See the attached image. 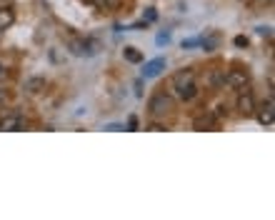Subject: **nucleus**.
<instances>
[{"mask_svg":"<svg viewBox=\"0 0 275 220\" xmlns=\"http://www.w3.org/2000/svg\"><path fill=\"white\" fill-rule=\"evenodd\" d=\"M173 93L180 100H193L198 95V85H195V70L185 68L173 75Z\"/></svg>","mask_w":275,"mask_h":220,"instance_id":"f257e3e1","label":"nucleus"},{"mask_svg":"<svg viewBox=\"0 0 275 220\" xmlns=\"http://www.w3.org/2000/svg\"><path fill=\"white\" fill-rule=\"evenodd\" d=\"M175 110V100L168 93H155L150 100H148V113L153 118H165Z\"/></svg>","mask_w":275,"mask_h":220,"instance_id":"f03ea898","label":"nucleus"},{"mask_svg":"<svg viewBox=\"0 0 275 220\" xmlns=\"http://www.w3.org/2000/svg\"><path fill=\"white\" fill-rule=\"evenodd\" d=\"M248 83H250V75H248V70H243V68H230L225 73V78H223V85L230 88V90H238V93L248 88Z\"/></svg>","mask_w":275,"mask_h":220,"instance_id":"7ed1b4c3","label":"nucleus"},{"mask_svg":"<svg viewBox=\"0 0 275 220\" xmlns=\"http://www.w3.org/2000/svg\"><path fill=\"white\" fill-rule=\"evenodd\" d=\"M238 113L243 115V118H250L253 113H255V98H253V93L245 88V90H240V95H238Z\"/></svg>","mask_w":275,"mask_h":220,"instance_id":"20e7f679","label":"nucleus"},{"mask_svg":"<svg viewBox=\"0 0 275 220\" xmlns=\"http://www.w3.org/2000/svg\"><path fill=\"white\" fill-rule=\"evenodd\" d=\"M253 115L258 118V123H260V125H268V128L273 125V120H275V105H273V98H268V100L263 103V108H260V110H255Z\"/></svg>","mask_w":275,"mask_h":220,"instance_id":"39448f33","label":"nucleus"},{"mask_svg":"<svg viewBox=\"0 0 275 220\" xmlns=\"http://www.w3.org/2000/svg\"><path fill=\"white\" fill-rule=\"evenodd\" d=\"M223 78H225V73H223V70L210 68V70H205L203 83H205V88H208V90H218V88H223Z\"/></svg>","mask_w":275,"mask_h":220,"instance_id":"423d86ee","label":"nucleus"},{"mask_svg":"<svg viewBox=\"0 0 275 220\" xmlns=\"http://www.w3.org/2000/svg\"><path fill=\"white\" fill-rule=\"evenodd\" d=\"M23 128H25V118L18 115V113L5 115V118L0 120V130H23Z\"/></svg>","mask_w":275,"mask_h":220,"instance_id":"0eeeda50","label":"nucleus"},{"mask_svg":"<svg viewBox=\"0 0 275 220\" xmlns=\"http://www.w3.org/2000/svg\"><path fill=\"white\" fill-rule=\"evenodd\" d=\"M215 118L213 113H200V115H195V120H193V130H213L215 128Z\"/></svg>","mask_w":275,"mask_h":220,"instance_id":"6e6552de","label":"nucleus"},{"mask_svg":"<svg viewBox=\"0 0 275 220\" xmlns=\"http://www.w3.org/2000/svg\"><path fill=\"white\" fill-rule=\"evenodd\" d=\"M165 70V58H155V60H148L145 68H143V75L145 78H155V75H160Z\"/></svg>","mask_w":275,"mask_h":220,"instance_id":"1a4fd4ad","label":"nucleus"},{"mask_svg":"<svg viewBox=\"0 0 275 220\" xmlns=\"http://www.w3.org/2000/svg\"><path fill=\"white\" fill-rule=\"evenodd\" d=\"M45 85H48V80L45 78H40V75H35V78H28L25 80V93L28 95H38L45 90Z\"/></svg>","mask_w":275,"mask_h":220,"instance_id":"9d476101","label":"nucleus"},{"mask_svg":"<svg viewBox=\"0 0 275 220\" xmlns=\"http://www.w3.org/2000/svg\"><path fill=\"white\" fill-rule=\"evenodd\" d=\"M13 23H15V13H13L10 8H3V10H0V30L10 28Z\"/></svg>","mask_w":275,"mask_h":220,"instance_id":"9b49d317","label":"nucleus"},{"mask_svg":"<svg viewBox=\"0 0 275 220\" xmlns=\"http://www.w3.org/2000/svg\"><path fill=\"white\" fill-rule=\"evenodd\" d=\"M123 55H125V60H128V63H140V60H143V53H140V50H135V48H125V50H123Z\"/></svg>","mask_w":275,"mask_h":220,"instance_id":"f8f14e48","label":"nucleus"},{"mask_svg":"<svg viewBox=\"0 0 275 220\" xmlns=\"http://www.w3.org/2000/svg\"><path fill=\"white\" fill-rule=\"evenodd\" d=\"M218 43H220V38H218V35H213V38H205V40H200L203 50H215V48H218Z\"/></svg>","mask_w":275,"mask_h":220,"instance_id":"ddd939ff","label":"nucleus"},{"mask_svg":"<svg viewBox=\"0 0 275 220\" xmlns=\"http://www.w3.org/2000/svg\"><path fill=\"white\" fill-rule=\"evenodd\" d=\"M213 115H215V118H228V105H223V103H220V105H215Z\"/></svg>","mask_w":275,"mask_h":220,"instance_id":"4468645a","label":"nucleus"},{"mask_svg":"<svg viewBox=\"0 0 275 220\" xmlns=\"http://www.w3.org/2000/svg\"><path fill=\"white\" fill-rule=\"evenodd\" d=\"M128 130H138V118H135V115L128 118Z\"/></svg>","mask_w":275,"mask_h":220,"instance_id":"2eb2a0df","label":"nucleus"},{"mask_svg":"<svg viewBox=\"0 0 275 220\" xmlns=\"http://www.w3.org/2000/svg\"><path fill=\"white\" fill-rule=\"evenodd\" d=\"M195 45H200L198 38H193V40H183V48H195Z\"/></svg>","mask_w":275,"mask_h":220,"instance_id":"dca6fc26","label":"nucleus"},{"mask_svg":"<svg viewBox=\"0 0 275 220\" xmlns=\"http://www.w3.org/2000/svg\"><path fill=\"white\" fill-rule=\"evenodd\" d=\"M155 18H158V15H155V10H153V8H148V13H145V23H153Z\"/></svg>","mask_w":275,"mask_h":220,"instance_id":"f3484780","label":"nucleus"},{"mask_svg":"<svg viewBox=\"0 0 275 220\" xmlns=\"http://www.w3.org/2000/svg\"><path fill=\"white\" fill-rule=\"evenodd\" d=\"M235 45H238V48H245V45H248V38L238 35V38H235Z\"/></svg>","mask_w":275,"mask_h":220,"instance_id":"a211bd4d","label":"nucleus"},{"mask_svg":"<svg viewBox=\"0 0 275 220\" xmlns=\"http://www.w3.org/2000/svg\"><path fill=\"white\" fill-rule=\"evenodd\" d=\"M168 40H170L168 33H160V35H158V43H168Z\"/></svg>","mask_w":275,"mask_h":220,"instance_id":"6ab92c4d","label":"nucleus"},{"mask_svg":"<svg viewBox=\"0 0 275 220\" xmlns=\"http://www.w3.org/2000/svg\"><path fill=\"white\" fill-rule=\"evenodd\" d=\"M150 130H168V128L160 125V123H153V125H150Z\"/></svg>","mask_w":275,"mask_h":220,"instance_id":"aec40b11","label":"nucleus"},{"mask_svg":"<svg viewBox=\"0 0 275 220\" xmlns=\"http://www.w3.org/2000/svg\"><path fill=\"white\" fill-rule=\"evenodd\" d=\"M3 78H5V65L0 63V80H3Z\"/></svg>","mask_w":275,"mask_h":220,"instance_id":"412c9836","label":"nucleus"},{"mask_svg":"<svg viewBox=\"0 0 275 220\" xmlns=\"http://www.w3.org/2000/svg\"><path fill=\"white\" fill-rule=\"evenodd\" d=\"M105 3H110V0H105Z\"/></svg>","mask_w":275,"mask_h":220,"instance_id":"4be33fe9","label":"nucleus"}]
</instances>
